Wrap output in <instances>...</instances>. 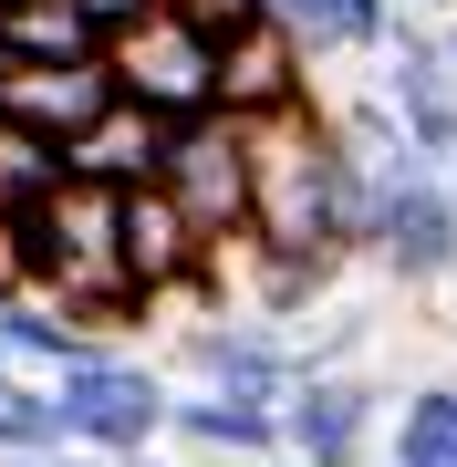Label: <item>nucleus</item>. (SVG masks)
Masks as SVG:
<instances>
[{
    "label": "nucleus",
    "instance_id": "22",
    "mask_svg": "<svg viewBox=\"0 0 457 467\" xmlns=\"http://www.w3.org/2000/svg\"><path fill=\"white\" fill-rule=\"evenodd\" d=\"M250 467H302V457H250Z\"/></svg>",
    "mask_w": 457,
    "mask_h": 467
},
{
    "label": "nucleus",
    "instance_id": "12",
    "mask_svg": "<svg viewBox=\"0 0 457 467\" xmlns=\"http://www.w3.org/2000/svg\"><path fill=\"white\" fill-rule=\"evenodd\" d=\"M167 436L187 457L208 467H250V457H281V405H250V395H208V384H187L167 405Z\"/></svg>",
    "mask_w": 457,
    "mask_h": 467
},
{
    "label": "nucleus",
    "instance_id": "21",
    "mask_svg": "<svg viewBox=\"0 0 457 467\" xmlns=\"http://www.w3.org/2000/svg\"><path fill=\"white\" fill-rule=\"evenodd\" d=\"M406 11H457V0H406Z\"/></svg>",
    "mask_w": 457,
    "mask_h": 467
},
{
    "label": "nucleus",
    "instance_id": "18",
    "mask_svg": "<svg viewBox=\"0 0 457 467\" xmlns=\"http://www.w3.org/2000/svg\"><path fill=\"white\" fill-rule=\"evenodd\" d=\"M32 291V270H21V218H0V301Z\"/></svg>",
    "mask_w": 457,
    "mask_h": 467
},
{
    "label": "nucleus",
    "instance_id": "20",
    "mask_svg": "<svg viewBox=\"0 0 457 467\" xmlns=\"http://www.w3.org/2000/svg\"><path fill=\"white\" fill-rule=\"evenodd\" d=\"M437 52H447V73H457V21H437Z\"/></svg>",
    "mask_w": 457,
    "mask_h": 467
},
{
    "label": "nucleus",
    "instance_id": "4",
    "mask_svg": "<svg viewBox=\"0 0 457 467\" xmlns=\"http://www.w3.org/2000/svg\"><path fill=\"white\" fill-rule=\"evenodd\" d=\"M104 73H115L125 104H146V115H167V125L219 115V32H198L177 0L136 11L125 32H104Z\"/></svg>",
    "mask_w": 457,
    "mask_h": 467
},
{
    "label": "nucleus",
    "instance_id": "1",
    "mask_svg": "<svg viewBox=\"0 0 457 467\" xmlns=\"http://www.w3.org/2000/svg\"><path fill=\"white\" fill-rule=\"evenodd\" d=\"M343 146L364 156V260L395 291H437L457 281V167L406 146V125L385 115V94L343 104Z\"/></svg>",
    "mask_w": 457,
    "mask_h": 467
},
{
    "label": "nucleus",
    "instance_id": "17",
    "mask_svg": "<svg viewBox=\"0 0 457 467\" xmlns=\"http://www.w3.org/2000/svg\"><path fill=\"white\" fill-rule=\"evenodd\" d=\"M312 52H385L395 42V0H302Z\"/></svg>",
    "mask_w": 457,
    "mask_h": 467
},
{
    "label": "nucleus",
    "instance_id": "15",
    "mask_svg": "<svg viewBox=\"0 0 457 467\" xmlns=\"http://www.w3.org/2000/svg\"><path fill=\"white\" fill-rule=\"evenodd\" d=\"M63 146L52 135H32V125H0V218H32L42 198H63Z\"/></svg>",
    "mask_w": 457,
    "mask_h": 467
},
{
    "label": "nucleus",
    "instance_id": "13",
    "mask_svg": "<svg viewBox=\"0 0 457 467\" xmlns=\"http://www.w3.org/2000/svg\"><path fill=\"white\" fill-rule=\"evenodd\" d=\"M104 21L84 0H0V63H94Z\"/></svg>",
    "mask_w": 457,
    "mask_h": 467
},
{
    "label": "nucleus",
    "instance_id": "2",
    "mask_svg": "<svg viewBox=\"0 0 457 467\" xmlns=\"http://www.w3.org/2000/svg\"><path fill=\"white\" fill-rule=\"evenodd\" d=\"M21 270H32L42 301H63V312L94 322L104 343L156 312V301L125 281V198H115V187H84V177L21 218Z\"/></svg>",
    "mask_w": 457,
    "mask_h": 467
},
{
    "label": "nucleus",
    "instance_id": "9",
    "mask_svg": "<svg viewBox=\"0 0 457 467\" xmlns=\"http://www.w3.org/2000/svg\"><path fill=\"white\" fill-rule=\"evenodd\" d=\"M302 104H312V52L281 21H239L219 42V115L260 125V115H302Z\"/></svg>",
    "mask_w": 457,
    "mask_h": 467
},
{
    "label": "nucleus",
    "instance_id": "16",
    "mask_svg": "<svg viewBox=\"0 0 457 467\" xmlns=\"http://www.w3.org/2000/svg\"><path fill=\"white\" fill-rule=\"evenodd\" d=\"M11 457H63V416H52V384L0 364V467Z\"/></svg>",
    "mask_w": 457,
    "mask_h": 467
},
{
    "label": "nucleus",
    "instance_id": "6",
    "mask_svg": "<svg viewBox=\"0 0 457 467\" xmlns=\"http://www.w3.org/2000/svg\"><path fill=\"white\" fill-rule=\"evenodd\" d=\"M385 447V384L364 364H312L281 395V457L302 467H374Z\"/></svg>",
    "mask_w": 457,
    "mask_h": 467
},
{
    "label": "nucleus",
    "instance_id": "10",
    "mask_svg": "<svg viewBox=\"0 0 457 467\" xmlns=\"http://www.w3.org/2000/svg\"><path fill=\"white\" fill-rule=\"evenodd\" d=\"M104 104H115L104 52L94 63H0V125H32V135H52V146H73Z\"/></svg>",
    "mask_w": 457,
    "mask_h": 467
},
{
    "label": "nucleus",
    "instance_id": "5",
    "mask_svg": "<svg viewBox=\"0 0 457 467\" xmlns=\"http://www.w3.org/2000/svg\"><path fill=\"white\" fill-rule=\"evenodd\" d=\"M156 187L177 198V218L208 239V250L250 239V218H260L250 125H239V115H187V125H167V167H156Z\"/></svg>",
    "mask_w": 457,
    "mask_h": 467
},
{
    "label": "nucleus",
    "instance_id": "14",
    "mask_svg": "<svg viewBox=\"0 0 457 467\" xmlns=\"http://www.w3.org/2000/svg\"><path fill=\"white\" fill-rule=\"evenodd\" d=\"M395 467H457V384H416L385 426Z\"/></svg>",
    "mask_w": 457,
    "mask_h": 467
},
{
    "label": "nucleus",
    "instance_id": "7",
    "mask_svg": "<svg viewBox=\"0 0 457 467\" xmlns=\"http://www.w3.org/2000/svg\"><path fill=\"white\" fill-rule=\"evenodd\" d=\"M177 374L187 384H208V395H250V405H281L291 384H302V353H291L281 322H260V312H208L198 333L177 343Z\"/></svg>",
    "mask_w": 457,
    "mask_h": 467
},
{
    "label": "nucleus",
    "instance_id": "3",
    "mask_svg": "<svg viewBox=\"0 0 457 467\" xmlns=\"http://www.w3.org/2000/svg\"><path fill=\"white\" fill-rule=\"evenodd\" d=\"M167 405H177V384L136 364V353H84V364H63L52 374V416H63V447H84V457H146L156 436H167Z\"/></svg>",
    "mask_w": 457,
    "mask_h": 467
},
{
    "label": "nucleus",
    "instance_id": "11",
    "mask_svg": "<svg viewBox=\"0 0 457 467\" xmlns=\"http://www.w3.org/2000/svg\"><path fill=\"white\" fill-rule=\"evenodd\" d=\"M156 167H167V115H146V104H104V115L63 146V177H84V187H156Z\"/></svg>",
    "mask_w": 457,
    "mask_h": 467
},
{
    "label": "nucleus",
    "instance_id": "19",
    "mask_svg": "<svg viewBox=\"0 0 457 467\" xmlns=\"http://www.w3.org/2000/svg\"><path fill=\"white\" fill-rule=\"evenodd\" d=\"M84 11L104 21V32H125V21H136V11H156V0H84Z\"/></svg>",
    "mask_w": 457,
    "mask_h": 467
},
{
    "label": "nucleus",
    "instance_id": "8",
    "mask_svg": "<svg viewBox=\"0 0 457 467\" xmlns=\"http://www.w3.org/2000/svg\"><path fill=\"white\" fill-rule=\"evenodd\" d=\"M385 115L406 125L416 156L457 167V73L437 52V21H395V42H385Z\"/></svg>",
    "mask_w": 457,
    "mask_h": 467
}]
</instances>
